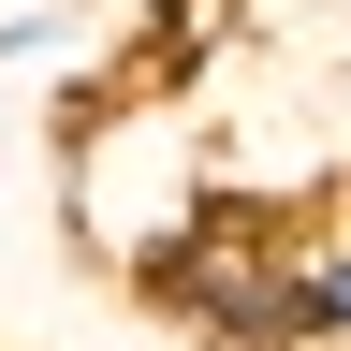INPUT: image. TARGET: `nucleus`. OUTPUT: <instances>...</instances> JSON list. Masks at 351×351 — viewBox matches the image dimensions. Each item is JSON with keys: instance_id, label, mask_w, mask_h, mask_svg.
<instances>
[{"instance_id": "nucleus-1", "label": "nucleus", "mask_w": 351, "mask_h": 351, "mask_svg": "<svg viewBox=\"0 0 351 351\" xmlns=\"http://www.w3.org/2000/svg\"><path fill=\"white\" fill-rule=\"evenodd\" d=\"M219 205V176L191 147V117L161 103V88H88L73 132H59V219H73V249L103 263L117 293H147V263L191 234V219Z\"/></svg>"}, {"instance_id": "nucleus-2", "label": "nucleus", "mask_w": 351, "mask_h": 351, "mask_svg": "<svg viewBox=\"0 0 351 351\" xmlns=\"http://www.w3.org/2000/svg\"><path fill=\"white\" fill-rule=\"evenodd\" d=\"M293 293H307V234H293V205L219 176V205L147 263V293H132V307H161V322L205 337V351H307Z\"/></svg>"}, {"instance_id": "nucleus-3", "label": "nucleus", "mask_w": 351, "mask_h": 351, "mask_svg": "<svg viewBox=\"0 0 351 351\" xmlns=\"http://www.w3.org/2000/svg\"><path fill=\"white\" fill-rule=\"evenodd\" d=\"M307 351H351V219H307V293H293Z\"/></svg>"}, {"instance_id": "nucleus-4", "label": "nucleus", "mask_w": 351, "mask_h": 351, "mask_svg": "<svg viewBox=\"0 0 351 351\" xmlns=\"http://www.w3.org/2000/svg\"><path fill=\"white\" fill-rule=\"evenodd\" d=\"M59 29H73V0H15V15H0V59H44Z\"/></svg>"}]
</instances>
